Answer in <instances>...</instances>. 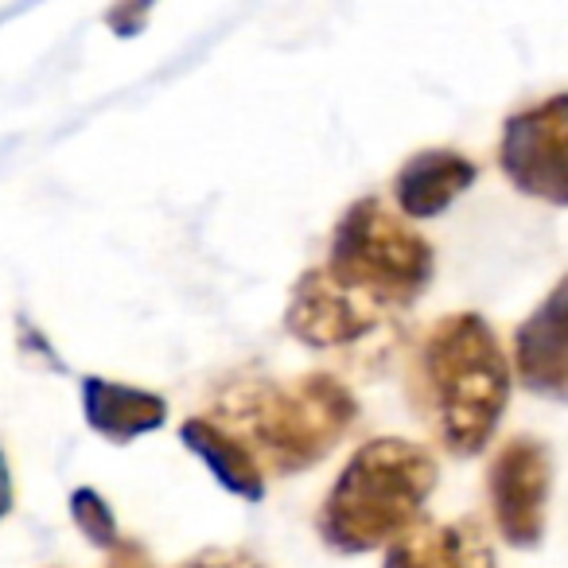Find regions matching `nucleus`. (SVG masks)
<instances>
[{"instance_id":"1","label":"nucleus","mask_w":568,"mask_h":568,"mask_svg":"<svg viewBox=\"0 0 568 568\" xmlns=\"http://www.w3.org/2000/svg\"><path fill=\"white\" fill-rule=\"evenodd\" d=\"M510 389L514 363L479 312H448L413 343L405 394L425 433L452 459H475L490 448Z\"/></svg>"},{"instance_id":"2","label":"nucleus","mask_w":568,"mask_h":568,"mask_svg":"<svg viewBox=\"0 0 568 568\" xmlns=\"http://www.w3.org/2000/svg\"><path fill=\"white\" fill-rule=\"evenodd\" d=\"M206 417L250 452L265 479H293L347 440L358 425V397L327 371L293 378L242 374L214 394Z\"/></svg>"},{"instance_id":"3","label":"nucleus","mask_w":568,"mask_h":568,"mask_svg":"<svg viewBox=\"0 0 568 568\" xmlns=\"http://www.w3.org/2000/svg\"><path fill=\"white\" fill-rule=\"evenodd\" d=\"M440 483V464L417 440L374 436L339 467L316 514V534L339 557H363L409 534Z\"/></svg>"},{"instance_id":"4","label":"nucleus","mask_w":568,"mask_h":568,"mask_svg":"<svg viewBox=\"0 0 568 568\" xmlns=\"http://www.w3.org/2000/svg\"><path fill=\"white\" fill-rule=\"evenodd\" d=\"M320 268L343 293L397 320L428 293L436 250L402 211L386 206L378 195H366L339 214Z\"/></svg>"},{"instance_id":"5","label":"nucleus","mask_w":568,"mask_h":568,"mask_svg":"<svg viewBox=\"0 0 568 568\" xmlns=\"http://www.w3.org/2000/svg\"><path fill=\"white\" fill-rule=\"evenodd\" d=\"M284 332L301 347L320 351V355H332V351L371 355L374 347H386L394 339L397 320L363 304L358 296L343 293L324 268L312 265L296 276L293 293H288Z\"/></svg>"},{"instance_id":"6","label":"nucleus","mask_w":568,"mask_h":568,"mask_svg":"<svg viewBox=\"0 0 568 568\" xmlns=\"http://www.w3.org/2000/svg\"><path fill=\"white\" fill-rule=\"evenodd\" d=\"M498 168L518 195L568 206V94L521 105L503 121Z\"/></svg>"},{"instance_id":"7","label":"nucleus","mask_w":568,"mask_h":568,"mask_svg":"<svg viewBox=\"0 0 568 568\" xmlns=\"http://www.w3.org/2000/svg\"><path fill=\"white\" fill-rule=\"evenodd\" d=\"M552 495V452L537 436H510L487 464V506L498 537L510 549L545 541Z\"/></svg>"},{"instance_id":"8","label":"nucleus","mask_w":568,"mask_h":568,"mask_svg":"<svg viewBox=\"0 0 568 568\" xmlns=\"http://www.w3.org/2000/svg\"><path fill=\"white\" fill-rule=\"evenodd\" d=\"M510 363L514 378L534 397L568 405V273L518 324Z\"/></svg>"},{"instance_id":"9","label":"nucleus","mask_w":568,"mask_h":568,"mask_svg":"<svg viewBox=\"0 0 568 568\" xmlns=\"http://www.w3.org/2000/svg\"><path fill=\"white\" fill-rule=\"evenodd\" d=\"M479 180V164L456 149L413 152L394 175V203L409 222H428L444 214Z\"/></svg>"},{"instance_id":"10","label":"nucleus","mask_w":568,"mask_h":568,"mask_svg":"<svg viewBox=\"0 0 568 568\" xmlns=\"http://www.w3.org/2000/svg\"><path fill=\"white\" fill-rule=\"evenodd\" d=\"M382 568H495V549L475 518H420L409 534L386 545Z\"/></svg>"},{"instance_id":"11","label":"nucleus","mask_w":568,"mask_h":568,"mask_svg":"<svg viewBox=\"0 0 568 568\" xmlns=\"http://www.w3.org/2000/svg\"><path fill=\"white\" fill-rule=\"evenodd\" d=\"M82 417H87L90 433H98L102 440L133 444L164 428L168 402L152 389L90 374V378H82Z\"/></svg>"},{"instance_id":"12","label":"nucleus","mask_w":568,"mask_h":568,"mask_svg":"<svg viewBox=\"0 0 568 568\" xmlns=\"http://www.w3.org/2000/svg\"><path fill=\"white\" fill-rule=\"evenodd\" d=\"M180 444L191 452L195 459H203L206 471L219 479V487H226L234 498L242 503H261L268 490V479L253 456L226 433L222 425H214L206 413H195L180 425Z\"/></svg>"},{"instance_id":"13","label":"nucleus","mask_w":568,"mask_h":568,"mask_svg":"<svg viewBox=\"0 0 568 568\" xmlns=\"http://www.w3.org/2000/svg\"><path fill=\"white\" fill-rule=\"evenodd\" d=\"M71 521L79 526V534L102 552H110L113 545L121 541L118 514H113V506L102 498V490H94V487L71 490Z\"/></svg>"},{"instance_id":"14","label":"nucleus","mask_w":568,"mask_h":568,"mask_svg":"<svg viewBox=\"0 0 568 568\" xmlns=\"http://www.w3.org/2000/svg\"><path fill=\"white\" fill-rule=\"evenodd\" d=\"M152 9H156V0H113L110 12H105V28L121 40H133V36L144 32Z\"/></svg>"},{"instance_id":"15","label":"nucleus","mask_w":568,"mask_h":568,"mask_svg":"<svg viewBox=\"0 0 568 568\" xmlns=\"http://www.w3.org/2000/svg\"><path fill=\"white\" fill-rule=\"evenodd\" d=\"M172 568H265L257 557H250V552L242 549H226V545H219V549H199L191 552V557H183L180 565Z\"/></svg>"},{"instance_id":"16","label":"nucleus","mask_w":568,"mask_h":568,"mask_svg":"<svg viewBox=\"0 0 568 568\" xmlns=\"http://www.w3.org/2000/svg\"><path fill=\"white\" fill-rule=\"evenodd\" d=\"M105 568H156V560H152V552L144 549L141 541L121 537V541L105 552Z\"/></svg>"},{"instance_id":"17","label":"nucleus","mask_w":568,"mask_h":568,"mask_svg":"<svg viewBox=\"0 0 568 568\" xmlns=\"http://www.w3.org/2000/svg\"><path fill=\"white\" fill-rule=\"evenodd\" d=\"M9 510H12V471L4 452H0V521L9 518Z\"/></svg>"}]
</instances>
